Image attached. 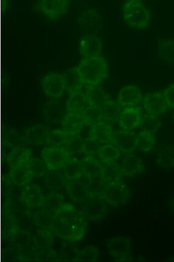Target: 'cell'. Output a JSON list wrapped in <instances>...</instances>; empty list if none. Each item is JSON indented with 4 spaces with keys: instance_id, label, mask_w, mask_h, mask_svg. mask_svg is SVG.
<instances>
[{
    "instance_id": "1",
    "label": "cell",
    "mask_w": 174,
    "mask_h": 262,
    "mask_svg": "<svg viewBox=\"0 0 174 262\" xmlns=\"http://www.w3.org/2000/svg\"><path fill=\"white\" fill-rule=\"evenodd\" d=\"M84 83L94 86L102 82L107 76V64L106 59L98 56L85 58L78 67Z\"/></svg>"
},
{
    "instance_id": "2",
    "label": "cell",
    "mask_w": 174,
    "mask_h": 262,
    "mask_svg": "<svg viewBox=\"0 0 174 262\" xmlns=\"http://www.w3.org/2000/svg\"><path fill=\"white\" fill-rule=\"evenodd\" d=\"M125 20L130 27L144 29L148 26L151 19L150 11L138 0H129L123 7Z\"/></svg>"
},
{
    "instance_id": "3",
    "label": "cell",
    "mask_w": 174,
    "mask_h": 262,
    "mask_svg": "<svg viewBox=\"0 0 174 262\" xmlns=\"http://www.w3.org/2000/svg\"><path fill=\"white\" fill-rule=\"evenodd\" d=\"M131 196V192L127 185L121 181L107 184L103 198L111 206H121L128 203Z\"/></svg>"
},
{
    "instance_id": "4",
    "label": "cell",
    "mask_w": 174,
    "mask_h": 262,
    "mask_svg": "<svg viewBox=\"0 0 174 262\" xmlns=\"http://www.w3.org/2000/svg\"><path fill=\"white\" fill-rule=\"evenodd\" d=\"M42 157L48 170H56L65 166L70 159V154L64 147H52L44 149Z\"/></svg>"
},
{
    "instance_id": "5",
    "label": "cell",
    "mask_w": 174,
    "mask_h": 262,
    "mask_svg": "<svg viewBox=\"0 0 174 262\" xmlns=\"http://www.w3.org/2000/svg\"><path fill=\"white\" fill-rule=\"evenodd\" d=\"M107 250L111 256L119 261L131 259V241L124 236L110 238L107 245Z\"/></svg>"
},
{
    "instance_id": "6",
    "label": "cell",
    "mask_w": 174,
    "mask_h": 262,
    "mask_svg": "<svg viewBox=\"0 0 174 262\" xmlns=\"http://www.w3.org/2000/svg\"><path fill=\"white\" fill-rule=\"evenodd\" d=\"M84 227L71 225L56 219L54 223L53 231L56 235L66 241H79L85 234Z\"/></svg>"
},
{
    "instance_id": "7",
    "label": "cell",
    "mask_w": 174,
    "mask_h": 262,
    "mask_svg": "<svg viewBox=\"0 0 174 262\" xmlns=\"http://www.w3.org/2000/svg\"><path fill=\"white\" fill-rule=\"evenodd\" d=\"M56 219L76 226L86 227L87 219L83 213L78 211L71 204H64L55 214Z\"/></svg>"
},
{
    "instance_id": "8",
    "label": "cell",
    "mask_w": 174,
    "mask_h": 262,
    "mask_svg": "<svg viewBox=\"0 0 174 262\" xmlns=\"http://www.w3.org/2000/svg\"><path fill=\"white\" fill-rule=\"evenodd\" d=\"M112 143L124 153H131L137 147V136L128 130L113 133Z\"/></svg>"
},
{
    "instance_id": "9",
    "label": "cell",
    "mask_w": 174,
    "mask_h": 262,
    "mask_svg": "<svg viewBox=\"0 0 174 262\" xmlns=\"http://www.w3.org/2000/svg\"><path fill=\"white\" fill-rule=\"evenodd\" d=\"M42 87L47 96L55 99L61 97L65 89L63 76L57 73L46 75L42 79Z\"/></svg>"
},
{
    "instance_id": "10",
    "label": "cell",
    "mask_w": 174,
    "mask_h": 262,
    "mask_svg": "<svg viewBox=\"0 0 174 262\" xmlns=\"http://www.w3.org/2000/svg\"><path fill=\"white\" fill-rule=\"evenodd\" d=\"M103 198H90L85 204L82 212L87 220L98 221L106 216L107 210Z\"/></svg>"
},
{
    "instance_id": "11",
    "label": "cell",
    "mask_w": 174,
    "mask_h": 262,
    "mask_svg": "<svg viewBox=\"0 0 174 262\" xmlns=\"http://www.w3.org/2000/svg\"><path fill=\"white\" fill-rule=\"evenodd\" d=\"M78 23L82 29L89 34L97 33L102 27L100 14L92 9L82 12L78 18Z\"/></svg>"
},
{
    "instance_id": "12",
    "label": "cell",
    "mask_w": 174,
    "mask_h": 262,
    "mask_svg": "<svg viewBox=\"0 0 174 262\" xmlns=\"http://www.w3.org/2000/svg\"><path fill=\"white\" fill-rule=\"evenodd\" d=\"M68 0H40L39 9L50 19H56L67 10Z\"/></svg>"
},
{
    "instance_id": "13",
    "label": "cell",
    "mask_w": 174,
    "mask_h": 262,
    "mask_svg": "<svg viewBox=\"0 0 174 262\" xmlns=\"http://www.w3.org/2000/svg\"><path fill=\"white\" fill-rule=\"evenodd\" d=\"M143 103L145 109L151 115H160L167 110L165 97L160 92L147 94L144 97Z\"/></svg>"
},
{
    "instance_id": "14",
    "label": "cell",
    "mask_w": 174,
    "mask_h": 262,
    "mask_svg": "<svg viewBox=\"0 0 174 262\" xmlns=\"http://www.w3.org/2000/svg\"><path fill=\"white\" fill-rule=\"evenodd\" d=\"M102 49V41L94 34H88L81 40L80 52L85 58L100 56Z\"/></svg>"
},
{
    "instance_id": "15",
    "label": "cell",
    "mask_w": 174,
    "mask_h": 262,
    "mask_svg": "<svg viewBox=\"0 0 174 262\" xmlns=\"http://www.w3.org/2000/svg\"><path fill=\"white\" fill-rule=\"evenodd\" d=\"M43 115L45 121L50 124L62 122L66 115L64 105L57 100H50L46 103Z\"/></svg>"
},
{
    "instance_id": "16",
    "label": "cell",
    "mask_w": 174,
    "mask_h": 262,
    "mask_svg": "<svg viewBox=\"0 0 174 262\" xmlns=\"http://www.w3.org/2000/svg\"><path fill=\"white\" fill-rule=\"evenodd\" d=\"M49 130L46 125L38 124L31 126L24 132L23 137L27 144L40 146L47 142Z\"/></svg>"
},
{
    "instance_id": "17",
    "label": "cell",
    "mask_w": 174,
    "mask_h": 262,
    "mask_svg": "<svg viewBox=\"0 0 174 262\" xmlns=\"http://www.w3.org/2000/svg\"><path fill=\"white\" fill-rule=\"evenodd\" d=\"M142 116L138 107H130L122 112L119 118V125L124 130H131L141 125Z\"/></svg>"
},
{
    "instance_id": "18",
    "label": "cell",
    "mask_w": 174,
    "mask_h": 262,
    "mask_svg": "<svg viewBox=\"0 0 174 262\" xmlns=\"http://www.w3.org/2000/svg\"><path fill=\"white\" fill-rule=\"evenodd\" d=\"M24 203L30 208L42 207L44 198L42 189L36 184L28 185L21 193Z\"/></svg>"
},
{
    "instance_id": "19",
    "label": "cell",
    "mask_w": 174,
    "mask_h": 262,
    "mask_svg": "<svg viewBox=\"0 0 174 262\" xmlns=\"http://www.w3.org/2000/svg\"><path fill=\"white\" fill-rule=\"evenodd\" d=\"M141 91L135 85H129L120 91L118 100L120 105L131 106L137 105L141 100Z\"/></svg>"
},
{
    "instance_id": "20",
    "label": "cell",
    "mask_w": 174,
    "mask_h": 262,
    "mask_svg": "<svg viewBox=\"0 0 174 262\" xmlns=\"http://www.w3.org/2000/svg\"><path fill=\"white\" fill-rule=\"evenodd\" d=\"M66 189L69 196L72 201L82 203L86 201L88 196L87 184L79 180H71L66 184Z\"/></svg>"
},
{
    "instance_id": "21",
    "label": "cell",
    "mask_w": 174,
    "mask_h": 262,
    "mask_svg": "<svg viewBox=\"0 0 174 262\" xmlns=\"http://www.w3.org/2000/svg\"><path fill=\"white\" fill-rule=\"evenodd\" d=\"M84 124L82 114L68 113L62 121V128L69 136H74L81 132Z\"/></svg>"
},
{
    "instance_id": "22",
    "label": "cell",
    "mask_w": 174,
    "mask_h": 262,
    "mask_svg": "<svg viewBox=\"0 0 174 262\" xmlns=\"http://www.w3.org/2000/svg\"><path fill=\"white\" fill-rule=\"evenodd\" d=\"M62 76L65 90L69 93L78 92L82 90L84 82L78 67L69 69Z\"/></svg>"
},
{
    "instance_id": "23",
    "label": "cell",
    "mask_w": 174,
    "mask_h": 262,
    "mask_svg": "<svg viewBox=\"0 0 174 262\" xmlns=\"http://www.w3.org/2000/svg\"><path fill=\"white\" fill-rule=\"evenodd\" d=\"M121 168L123 175L126 177L135 176L144 170L141 159L134 154H129L125 157Z\"/></svg>"
},
{
    "instance_id": "24",
    "label": "cell",
    "mask_w": 174,
    "mask_h": 262,
    "mask_svg": "<svg viewBox=\"0 0 174 262\" xmlns=\"http://www.w3.org/2000/svg\"><path fill=\"white\" fill-rule=\"evenodd\" d=\"M113 135L112 127L104 122H99L93 125L90 132V137L101 144L112 142Z\"/></svg>"
},
{
    "instance_id": "25",
    "label": "cell",
    "mask_w": 174,
    "mask_h": 262,
    "mask_svg": "<svg viewBox=\"0 0 174 262\" xmlns=\"http://www.w3.org/2000/svg\"><path fill=\"white\" fill-rule=\"evenodd\" d=\"M86 95L88 103L91 106L102 108L109 100V97L102 88L97 85L88 86L86 88Z\"/></svg>"
},
{
    "instance_id": "26",
    "label": "cell",
    "mask_w": 174,
    "mask_h": 262,
    "mask_svg": "<svg viewBox=\"0 0 174 262\" xmlns=\"http://www.w3.org/2000/svg\"><path fill=\"white\" fill-rule=\"evenodd\" d=\"M33 151L24 147L14 148L7 157V162L11 169L17 168L27 163Z\"/></svg>"
},
{
    "instance_id": "27",
    "label": "cell",
    "mask_w": 174,
    "mask_h": 262,
    "mask_svg": "<svg viewBox=\"0 0 174 262\" xmlns=\"http://www.w3.org/2000/svg\"><path fill=\"white\" fill-rule=\"evenodd\" d=\"M88 101L85 94L78 91L72 93L66 102L68 113L82 114L87 108Z\"/></svg>"
},
{
    "instance_id": "28",
    "label": "cell",
    "mask_w": 174,
    "mask_h": 262,
    "mask_svg": "<svg viewBox=\"0 0 174 262\" xmlns=\"http://www.w3.org/2000/svg\"><path fill=\"white\" fill-rule=\"evenodd\" d=\"M2 138L3 143L11 148L24 147L27 143L24 141L23 135H20L15 129L5 127L3 128Z\"/></svg>"
},
{
    "instance_id": "29",
    "label": "cell",
    "mask_w": 174,
    "mask_h": 262,
    "mask_svg": "<svg viewBox=\"0 0 174 262\" xmlns=\"http://www.w3.org/2000/svg\"><path fill=\"white\" fill-rule=\"evenodd\" d=\"M66 176L61 170H49L46 172L45 184L46 187L52 191H58L64 187Z\"/></svg>"
},
{
    "instance_id": "30",
    "label": "cell",
    "mask_w": 174,
    "mask_h": 262,
    "mask_svg": "<svg viewBox=\"0 0 174 262\" xmlns=\"http://www.w3.org/2000/svg\"><path fill=\"white\" fill-rule=\"evenodd\" d=\"M33 241V236L31 232L18 229V227L8 239L9 246L18 249L26 247Z\"/></svg>"
},
{
    "instance_id": "31",
    "label": "cell",
    "mask_w": 174,
    "mask_h": 262,
    "mask_svg": "<svg viewBox=\"0 0 174 262\" xmlns=\"http://www.w3.org/2000/svg\"><path fill=\"white\" fill-rule=\"evenodd\" d=\"M157 162L163 168H172L174 167V146L164 145L157 151Z\"/></svg>"
},
{
    "instance_id": "32",
    "label": "cell",
    "mask_w": 174,
    "mask_h": 262,
    "mask_svg": "<svg viewBox=\"0 0 174 262\" xmlns=\"http://www.w3.org/2000/svg\"><path fill=\"white\" fill-rule=\"evenodd\" d=\"M81 162L84 175L88 180L99 178L101 176L103 166L93 157L89 156L85 158Z\"/></svg>"
},
{
    "instance_id": "33",
    "label": "cell",
    "mask_w": 174,
    "mask_h": 262,
    "mask_svg": "<svg viewBox=\"0 0 174 262\" xmlns=\"http://www.w3.org/2000/svg\"><path fill=\"white\" fill-rule=\"evenodd\" d=\"M30 208L24 203L21 195L18 196V195L11 194L7 198L4 205V209L14 214L15 216L24 211L30 210Z\"/></svg>"
},
{
    "instance_id": "34",
    "label": "cell",
    "mask_w": 174,
    "mask_h": 262,
    "mask_svg": "<svg viewBox=\"0 0 174 262\" xmlns=\"http://www.w3.org/2000/svg\"><path fill=\"white\" fill-rule=\"evenodd\" d=\"M10 174L14 184L18 187H23L30 184L33 176L27 167V163L11 169Z\"/></svg>"
},
{
    "instance_id": "35",
    "label": "cell",
    "mask_w": 174,
    "mask_h": 262,
    "mask_svg": "<svg viewBox=\"0 0 174 262\" xmlns=\"http://www.w3.org/2000/svg\"><path fill=\"white\" fill-rule=\"evenodd\" d=\"M122 175L121 167L118 163L113 162L106 163V165L103 167L100 177L106 184H109V183L119 181Z\"/></svg>"
},
{
    "instance_id": "36",
    "label": "cell",
    "mask_w": 174,
    "mask_h": 262,
    "mask_svg": "<svg viewBox=\"0 0 174 262\" xmlns=\"http://www.w3.org/2000/svg\"><path fill=\"white\" fill-rule=\"evenodd\" d=\"M158 53L163 61L174 64V39H165L158 43Z\"/></svg>"
},
{
    "instance_id": "37",
    "label": "cell",
    "mask_w": 174,
    "mask_h": 262,
    "mask_svg": "<svg viewBox=\"0 0 174 262\" xmlns=\"http://www.w3.org/2000/svg\"><path fill=\"white\" fill-rule=\"evenodd\" d=\"M65 198L63 194L52 191L44 198L42 208L55 214L57 211L64 204Z\"/></svg>"
},
{
    "instance_id": "38",
    "label": "cell",
    "mask_w": 174,
    "mask_h": 262,
    "mask_svg": "<svg viewBox=\"0 0 174 262\" xmlns=\"http://www.w3.org/2000/svg\"><path fill=\"white\" fill-rule=\"evenodd\" d=\"M34 214L35 223L38 228L53 231L54 223L55 221V214L43 209V208Z\"/></svg>"
},
{
    "instance_id": "39",
    "label": "cell",
    "mask_w": 174,
    "mask_h": 262,
    "mask_svg": "<svg viewBox=\"0 0 174 262\" xmlns=\"http://www.w3.org/2000/svg\"><path fill=\"white\" fill-rule=\"evenodd\" d=\"M101 111L103 118L109 122L118 121L122 112L119 103L110 100L101 108Z\"/></svg>"
},
{
    "instance_id": "40",
    "label": "cell",
    "mask_w": 174,
    "mask_h": 262,
    "mask_svg": "<svg viewBox=\"0 0 174 262\" xmlns=\"http://www.w3.org/2000/svg\"><path fill=\"white\" fill-rule=\"evenodd\" d=\"M63 172H64L66 179L71 180H79L83 176L82 162L77 159H69L67 162L63 166Z\"/></svg>"
},
{
    "instance_id": "41",
    "label": "cell",
    "mask_w": 174,
    "mask_h": 262,
    "mask_svg": "<svg viewBox=\"0 0 174 262\" xmlns=\"http://www.w3.org/2000/svg\"><path fill=\"white\" fill-rule=\"evenodd\" d=\"M17 227L15 216L4 209L2 217V232L3 239L5 241H8Z\"/></svg>"
},
{
    "instance_id": "42",
    "label": "cell",
    "mask_w": 174,
    "mask_h": 262,
    "mask_svg": "<svg viewBox=\"0 0 174 262\" xmlns=\"http://www.w3.org/2000/svg\"><path fill=\"white\" fill-rule=\"evenodd\" d=\"M53 232L51 230L39 229L33 237V243L39 249L52 248L53 245Z\"/></svg>"
},
{
    "instance_id": "43",
    "label": "cell",
    "mask_w": 174,
    "mask_h": 262,
    "mask_svg": "<svg viewBox=\"0 0 174 262\" xmlns=\"http://www.w3.org/2000/svg\"><path fill=\"white\" fill-rule=\"evenodd\" d=\"M79 252L78 246L72 242H64L60 250L59 261H77Z\"/></svg>"
},
{
    "instance_id": "44",
    "label": "cell",
    "mask_w": 174,
    "mask_h": 262,
    "mask_svg": "<svg viewBox=\"0 0 174 262\" xmlns=\"http://www.w3.org/2000/svg\"><path fill=\"white\" fill-rule=\"evenodd\" d=\"M16 225L18 229L31 232L36 227L34 214L30 210L15 216Z\"/></svg>"
},
{
    "instance_id": "45",
    "label": "cell",
    "mask_w": 174,
    "mask_h": 262,
    "mask_svg": "<svg viewBox=\"0 0 174 262\" xmlns=\"http://www.w3.org/2000/svg\"><path fill=\"white\" fill-rule=\"evenodd\" d=\"M98 154L101 160L105 163L115 162L119 159L121 154L118 148L111 144L101 146Z\"/></svg>"
},
{
    "instance_id": "46",
    "label": "cell",
    "mask_w": 174,
    "mask_h": 262,
    "mask_svg": "<svg viewBox=\"0 0 174 262\" xmlns=\"http://www.w3.org/2000/svg\"><path fill=\"white\" fill-rule=\"evenodd\" d=\"M106 183L101 178L89 179L87 184L88 196L90 198H103Z\"/></svg>"
},
{
    "instance_id": "47",
    "label": "cell",
    "mask_w": 174,
    "mask_h": 262,
    "mask_svg": "<svg viewBox=\"0 0 174 262\" xmlns=\"http://www.w3.org/2000/svg\"><path fill=\"white\" fill-rule=\"evenodd\" d=\"M156 144V140L152 133L142 131L137 136V147L144 152L151 151Z\"/></svg>"
},
{
    "instance_id": "48",
    "label": "cell",
    "mask_w": 174,
    "mask_h": 262,
    "mask_svg": "<svg viewBox=\"0 0 174 262\" xmlns=\"http://www.w3.org/2000/svg\"><path fill=\"white\" fill-rule=\"evenodd\" d=\"M85 122V124L93 126L100 122L103 118L101 108L94 106H87L82 113Z\"/></svg>"
},
{
    "instance_id": "49",
    "label": "cell",
    "mask_w": 174,
    "mask_h": 262,
    "mask_svg": "<svg viewBox=\"0 0 174 262\" xmlns=\"http://www.w3.org/2000/svg\"><path fill=\"white\" fill-rule=\"evenodd\" d=\"M70 136L63 130H56L49 132L46 143L52 147H61L65 145Z\"/></svg>"
},
{
    "instance_id": "50",
    "label": "cell",
    "mask_w": 174,
    "mask_h": 262,
    "mask_svg": "<svg viewBox=\"0 0 174 262\" xmlns=\"http://www.w3.org/2000/svg\"><path fill=\"white\" fill-rule=\"evenodd\" d=\"M140 125L142 130L154 134L159 130L161 122L157 116L148 113L142 116Z\"/></svg>"
},
{
    "instance_id": "51",
    "label": "cell",
    "mask_w": 174,
    "mask_h": 262,
    "mask_svg": "<svg viewBox=\"0 0 174 262\" xmlns=\"http://www.w3.org/2000/svg\"><path fill=\"white\" fill-rule=\"evenodd\" d=\"M27 167L33 177H42L46 173V165L44 161L33 158L27 162Z\"/></svg>"
},
{
    "instance_id": "52",
    "label": "cell",
    "mask_w": 174,
    "mask_h": 262,
    "mask_svg": "<svg viewBox=\"0 0 174 262\" xmlns=\"http://www.w3.org/2000/svg\"><path fill=\"white\" fill-rule=\"evenodd\" d=\"M84 139L79 135L72 136L64 145L65 149L70 154L83 152Z\"/></svg>"
},
{
    "instance_id": "53",
    "label": "cell",
    "mask_w": 174,
    "mask_h": 262,
    "mask_svg": "<svg viewBox=\"0 0 174 262\" xmlns=\"http://www.w3.org/2000/svg\"><path fill=\"white\" fill-rule=\"evenodd\" d=\"M99 256V251L96 247L88 246L79 251L77 261H96Z\"/></svg>"
},
{
    "instance_id": "54",
    "label": "cell",
    "mask_w": 174,
    "mask_h": 262,
    "mask_svg": "<svg viewBox=\"0 0 174 262\" xmlns=\"http://www.w3.org/2000/svg\"><path fill=\"white\" fill-rule=\"evenodd\" d=\"M59 261L56 252L52 248L39 249L37 255V261Z\"/></svg>"
},
{
    "instance_id": "55",
    "label": "cell",
    "mask_w": 174,
    "mask_h": 262,
    "mask_svg": "<svg viewBox=\"0 0 174 262\" xmlns=\"http://www.w3.org/2000/svg\"><path fill=\"white\" fill-rule=\"evenodd\" d=\"M39 248L36 245H31L20 249L21 261H37V255Z\"/></svg>"
},
{
    "instance_id": "56",
    "label": "cell",
    "mask_w": 174,
    "mask_h": 262,
    "mask_svg": "<svg viewBox=\"0 0 174 262\" xmlns=\"http://www.w3.org/2000/svg\"><path fill=\"white\" fill-rule=\"evenodd\" d=\"M101 147V143L100 142L90 137L84 139L83 152L87 156H93L99 152Z\"/></svg>"
},
{
    "instance_id": "57",
    "label": "cell",
    "mask_w": 174,
    "mask_h": 262,
    "mask_svg": "<svg viewBox=\"0 0 174 262\" xmlns=\"http://www.w3.org/2000/svg\"><path fill=\"white\" fill-rule=\"evenodd\" d=\"M2 258L4 261H21L20 249L9 246L2 251Z\"/></svg>"
},
{
    "instance_id": "58",
    "label": "cell",
    "mask_w": 174,
    "mask_h": 262,
    "mask_svg": "<svg viewBox=\"0 0 174 262\" xmlns=\"http://www.w3.org/2000/svg\"><path fill=\"white\" fill-rule=\"evenodd\" d=\"M14 182L12 181L10 173L3 178L2 182V192L3 196H10L14 190Z\"/></svg>"
},
{
    "instance_id": "59",
    "label": "cell",
    "mask_w": 174,
    "mask_h": 262,
    "mask_svg": "<svg viewBox=\"0 0 174 262\" xmlns=\"http://www.w3.org/2000/svg\"><path fill=\"white\" fill-rule=\"evenodd\" d=\"M164 97L166 100L167 105L170 108H174V84L170 85L164 91Z\"/></svg>"
},
{
    "instance_id": "60",
    "label": "cell",
    "mask_w": 174,
    "mask_h": 262,
    "mask_svg": "<svg viewBox=\"0 0 174 262\" xmlns=\"http://www.w3.org/2000/svg\"><path fill=\"white\" fill-rule=\"evenodd\" d=\"M9 0H2V9L3 11H5L8 8Z\"/></svg>"
},
{
    "instance_id": "61",
    "label": "cell",
    "mask_w": 174,
    "mask_h": 262,
    "mask_svg": "<svg viewBox=\"0 0 174 262\" xmlns=\"http://www.w3.org/2000/svg\"><path fill=\"white\" fill-rule=\"evenodd\" d=\"M169 206L173 211V212H174V195L171 199H170L169 201Z\"/></svg>"
},
{
    "instance_id": "62",
    "label": "cell",
    "mask_w": 174,
    "mask_h": 262,
    "mask_svg": "<svg viewBox=\"0 0 174 262\" xmlns=\"http://www.w3.org/2000/svg\"><path fill=\"white\" fill-rule=\"evenodd\" d=\"M173 122H174V113H173Z\"/></svg>"
}]
</instances>
